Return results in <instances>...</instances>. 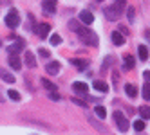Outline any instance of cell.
I'll list each match as a JSON object with an SVG mask.
<instances>
[{
  "mask_svg": "<svg viewBox=\"0 0 150 135\" xmlns=\"http://www.w3.org/2000/svg\"><path fill=\"white\" fill-rule=\"evenodd\" d=\"M78 36L81 38V41L85 45H91V47H96L98 45V36H96V33L94 31H91V29H80L78 31Z\"/></svg>",
  "mask_w": 150,
  "mask_h": 135,
  "instance_id": "cell-1",
  "label": "cell"
},
{
  "mask_svg": "<svg viewBox=\"0 0 150 135\" xmlns=\"http://www.w3.org/2000/svg\"><path fill=\"white\" fill-rule=\"evenodd\" d=\"M6 25L9 29H16L20 25V16H18V11L16 9H11L7 15H6Z\"/></svg>",
  "mask_w": 150,
  "mask_h": 135,
  "instance_id": "cell-2",
  "label": "cell"
},
{
  "mask_svg": "<svg viewBox=\"0 0 150 135\" xmlns=\"http://www.w3.org/2000/svg\"><path fill=\"white\" fill-rule=\"evenodd\" d=\"M112 117H114V121H116V124H117V128H120V132H127V130H128V119L123 115L120 110H116Z\"/></svg>",
  "mask_w": 150,
  "mask_h": 135,
  "instance_id": "cell-3",
  "label": "cell"
},
{
  "mask_svg": "<svg viewBox=\"0 0 150 135\" xmlns=\"http://www.w3.org/2000/svg\"><path fill=\"white\" fill-rule=\"evenodd\" d=\"M103 15L107 16V20L114 22V20H117V18L121 16V11H120V9H116V7L112 6V7H105V9H103Z\"/></svg>",
  "mask_w": 150,
  "mask_h": 135,
  "instance_id": "cell-4",
  "label": "cell"
},
{
  "mask_svg": "<svg viewBox=\"0 0 150 135\" xmlns=\"http://www.w3.org/2000/svg\"><path fill=\"white\" fill-rule=\"evenodd\" d=\"M72 90L76 92V94H80V96H87V90H89V87H87V83L74 81V83H72Z\"/></svg>",
  "mask_w": 150,
  "mask_h": 135,
  "instance_id": "cell-5",
  "label": "cell"
},
{
  "mask_svg": "<svg viewBox=\"0 0 150 135\" xmlns=\"http://www.w3.org/2000/svg\"><path fill=\"white\" fill-rule=\"evenodd\" d=\"M42 9L49 15H54L56 13V0H44L42 2Z\"/></svg>",
  "mask_w": 150,
  "mask_h": 135,
  "instance_id": "cell-6",
  "label": "cell"
},
{
  "mask_svg": "<svg viewBox=\"0 0 150 135\" xmlns=\"http://www.w3.org/2000/svg\"><path fill=\"white\" fill-rule=\"evenodd\" d=\"M71 65H74L78 70H85L89 67V59H83V58H72L71 59Z\"/></svg>",
  "mask_w": 150,
  "mask_h": 135,
  "instance_id": "cell-7",
  "label": "cell"
},
{
  "mask_svg": "<svg viewBox=\"0 0 150 135\" xmlns=\"http://www.w3.org/2000/svg\"><path fill=\"white\" fill-rule=\"evenodd\" d=\"M22 49H24V40H16L15 43H11V45L7 47L9 54H15V56H16V54H18V52H20Z\"/></svg>",
  "mask_w": 150,
  "mask_h": 135,
  "instance_id": "cell-8",
  "label": "cell"
},
{
  "mask_svg": "<svg viewBox=\"0 0 150 135\" xmlns=\"http://www.w3.org/2000/svg\"><path fill=\"white\" fill-rule=\"evenodd\" d=\"M80 22H83V24L91 25V24L94 22V15H92L91 11H87V9H83V11L80 13Z\"/></svg>",
  "mask_w": 150,
  "mask_h": 135,
  "instance_id": "cell-9",
  "label": "cell"
},
{
  "mask_svg": "<svg viewBox=\"0 0 150 135\" xmlns=\"http://www.w3.org/2000/svg\"><path fill=\"white\" fill-rule=\"evenodd\" d=\"M49 31H51V25H49V24H40V25L36 27V34L44 40V38L49 36Z\"/></svg>",
  "mask_w": 150,
  "mask_h": 135,
  "instance_id": "cell-10",
  "label": "cell"
},
{
  "mask_svg": "<svg viewBox=\"0 0 150 135\" xmlns=\"http://www.w3.org/2000/svg\"><path fill=\"white\" fill-rule=\"evenodd\" d=\"M45 70H47V74L56 76L60 72V63H58V61H49V63L45 65Z\"/></svg>",
  "mask_w": 150,
  "mask_h": 135,
  "instance_id": "cell-11",
  "label": "cell"
},
{
  "mask_svg": "<svg viewBox=\"0 0 150 135\" xmlns=\"http://www.w3.org/2000/svg\"><path fill=\"white\" fill-rule=\"evenodd\" d=\"M110 40H112L114 45H123V43H125V36H123L121 33H117V31H112Z\"/></svg>",
  "mask_w": 150,
  "mask_h": 135,
  "instance_id": "cell-12",
  "label": "cell"
},
{
  "mask_svg": "<svg viewBox=\"0 0 150 135\" xmlns=\"http://www.w3.org/2000/svg\"><path fill=\"white\" fill-rule=\"evenodd\" d=\"M134 65H136L134 56H132V54H127V56L123 58V69H125V70H130V69H134Z\"/></svg>",
  "mask_w": 150,
  "mask_h": 135,
  "instance_id": "cell-13",
  "label": "cell"
},
{
  "mask_svg": "<svg viewBox=\"0 0 150 135\" xmlns=\"http://www.w3.org/2000/svg\"><path fill=\"white\" fill-rule=\"evenodd\" d=\"M92 87L98 90V92H101V94H107V92H109V85H107L105 81H100V79H96L92 83Z\"/></svg>",
  "mask_w": 150,
  "mask_h": 135,
  "instance_id": "cell-14",
  "label": "cell"
},
{
  "mask_svg": "<svg viewBox=\"0 0 150 135\" xmlns=\"http://www.w3.org/2000/svg\"><path fill=\"white\" fill-rule=\"evenodd\" d=\"M24 59H25V65H27L29 69H35V67H36V59H35V54L31 52V50H27V52H25Z\"/></svg>",
  "mask_w": 150,
  "mask_h": 135,
  "instance_id": "cell-15",
  "label": "cell"
},
{
  "mask_svg": "<svg viewBox=\"0 0 150 135\" xmlns=\"http://www.w3.org/2000/svg\"><path fill=\"white\" fill-rule=\"evenodd\" d=\"M9 65H11V69H15V70H20V67H22V61H20L18 56L9 54Z\"/></svg>",
  "mask_w": 150,
  "mask_h": 135,
  "instance_id": "cell-16",
  "label": "cell"
},
{
  "mask_svg": "<svg viewBox=\"0 0 150 135\" xmlns=\"http://www.w3.org/2000/svg\"><path fill=\"white\" fill-rule=\"evenodd\" d=\"M137 54H139V59H143V61H146L148 59V56H150V52H148V47L143 43V45H139L137 47Z\"/></svg>",
  "mask_w": 150,
  "mask_h": 135,
  "instance_id": "cell-17",
  "label": "cell"
},
{
  "mask_svg": "<svg viewBox=\"0 0 150 135\" xmlns=\"http://www.w3.org/2000/svg\"><path fill=\"white\" fill-rule=\"evenodd\" d=\"M89 121H91V124H92V126H94L96 130H98L100 133H107V128L103 126V124H101V122H98V121H96L94 117H89Z\"/></svg>",
  "mask_w": 150,
  "mask_h": 135,
  "instance_id": "cell-18",
  "label": "cell"
},
{
  "mask_svg": "<svg viewBox=\"0 0 150 135\" xmlns=\"http://www.w3.org/2000/svg\"><path fill=\"white\" fill-rule=\"evenodd\" d=\"M0 78H2L6 83H15V76H13V74H9L7 70H0Z\"/></svg>",
  "mask_w": 150,
  "mask_h": 135,
  "instance_id": "cell-19",
  "label": "cell"
},
{
  "mask_svg": "<svg viewBox=\"0 0 150 135\" xmlns=\"http://www.w3.org/2000/svg\"><path fill=\"white\" fill-rule=\"evenodd\" d=\"M125 94H127L128 97H136L137 90H136V87H134V85H130V83H128V85H125Z\"/></svg>",
  "mask_w": 150,
  "mask_h": 135,
  "instance_id": "cell-20",
  "label": "cell"
},
{
  "mask_svg": "<svg viewBox=\"0 0 150 135\" xmlns=\"http://www.w3.org/2000/svg\"><path fill=\"white\" fill-rule=\"evenodd\" d=\"M42 85H44V88H47L49 92H56L58 90V87L54 85V83H51L49 79H42Z\"/></svg>",
  "mask_w": 150,
  "mask_h": 135,
  "instance_id": "cell-21",
  "label": "cell"
},
{
  "mask_svg": "<svg viewBox=\"0 0 150 135\" xmlns=\"http://www.w3.org/2000/svg\"><path fill=\"white\" fill-rule=\"evenodd\" d=\"M139 115L143 117V121L150 119V108L148 106H141V108H139Z\"/></svg>",
  "mask_w": 150,
  "mask_h": 135,
  "instance_id": "cell-22",
  "label": "cell"
},
{
  "mask_svg": "<svg viewBox=\"0 0 150 135\" xmlns=\"http://www.w3.org/2000/svg\"><path fill=\"white\" fill-rule=\"evenodd\" d=\"M94 113H96V115H98L100 119H105V115H107V110H105L103 106H100V105H98V106L94 108Z\"/></svg>",
  "mask_w": 150,
  "mask_h": 135,
  "instance_id": "cell-23",
  "label": "cell"
},
{
  "mask_svg": "<svg viewBox=\"0 0 150 135\" xmlns=\"http://www.w3.org/2000/svg\"><path fill=\"white\" fill-rule=\"evenodd\" d=\"M134 130H136V132H143V130H145V121H143V119H141V121H136V122H134Z\"/></svg>",
  "mask_w": 150,
  "mask_h": 135,
  "instance_id": "cell-24",
  "label": "cell"
},
{
  "mask_svg": "<svg viewBox=\"0 0 150 135\" xmlns=\"http://www.w3.org/2000/svg\"><path fill=\"white\" fill-rule=\"evenodd\" d=\"M143 97L146 101H150V85H148V83H145V85H143Z\"/></svg>",
  "mask_w": 150,
  "mask_h": 135,
  "instance_id": "cell-25",
  "label": "cell"
},
{
  "mask_svg": "<svg viewBox=\"0 0 150 135\" xmlns=\"http://www.w3.org/2000/svg\"><path fill=\"white\" fill-rule=\"evenodd\" d=\"M62 43V36L60 34H52L51 36V45H60Z\"/></svg>",
  "mask_w": 150,
  "mask_h": 135,
  "instance_id": "cell-26",
  "label": "cell"
},
{
  "mask_svg": "<svg viewBox=\"0 0 150 135\" xmlns=\"http://www.w3.org/2000/svg\"><path fill=\"white\" fill-rule=\"evenodd\" d=\"M7 96H9V97H11L13 101H20V94H18V92H16V90H13V88H11V90H9V92H7Z\"/></svg>",
  "mask_w": 150,
  "mask_h": 135,
  "instance_id": "cell-27",
  "label": "cell"
},
{
  "mask_svg": "<svg viewBox=\"0 0 150 135\" xmlns=\"http://www.w3.org/2000/svg\"><path fill=\"white\" fill-rule=\"evenodd\" d=\"M69 27H71V29H74V33H76V34H78V31L81 29V27H80V24H78V22H74V20H71V22H69Z\"/></svg>",
  "mask_w": 150,
  "mask_h": 135,
  "instance_id": "cell-28",
  "label": "cell"
},
{
  "mask_svg": "<svg viewBox=\"0 0 150 135\" xmlns=\"http://www.w3.org/2000/svg\"><path fill=\"white\" fill-rule=\"evenodd\" d=\"M114 7L120 9V11H123V9H125V0H116V2H114Z\"/></svg>",
  "mask_w": 150,
  "mask_h": 135,
  "instance_id": "cell-29",
  "label": "cell"
},
{
  "mask_svg": "<svg viewBox=\"0 0 150 135\" xmlns=\"http://www.w3.org/2000/svg\"><path fill=\"white\" fill-rule=\"evenodd\" d=\"M127 18L134 22V7H127Z\"/></svg>",
  "mask_w": 150,
  "mask_h": 135,
  "instance_id": "cell-30",
  "label": "cell"
},
{
  "mask_svg": "<svg viewBox=\"0 0 150 135\" xmlns=\"http://www.w3.org/2000/svg\"><path fill=\"white\" fill-rule=\"evenodd\" d=\"M38 54H40L42 58H49V56H51V52H49L47 49H44V47H42V49H38Z\"/></svg>",
  "mask_w": 150,
  "mask_h": 135,
  "instance_id": "cell-31",
  "label": "cell"
},
{
  "mask_svg": "<svg viewBox=\"0 0 150 135\" xmlns=\"http://www.w3.org/2000/svg\"><path fill=\"white\" fill-rule=\"evenodd\" d=\"M49 99H52V101H60L62 96L58 94V92H51V94H49Z\"/></svg>",
  "mask_w": 150,
  "mask_h": 135,
  "instance_id": "cell-32",
  "label": "cell"
},
{
  "mask_svg": "<svg viewBox=\"0 0 150 135\" xmlns=\"http://www.w3.org/2000/svg\"><path fill=\"white\" fill-rule=\"evenodd\" d=\"M117 33H121L123 36H127V34H130V31H128L125 25H120V29H117Z\"/></svg>",
  "mask_w": 150,
  "mask_h": 135,
  "instance_id": "cell-33",
  "label": "cell"
},
{
  "mask_svg": "<svg viewBox=\"0 0 150 135\" xmlns=\"http://www.w3.org/2000/svg\"><path fill=\"white\" fill-rule=\"evenodd\" d=\"M110 63H112V58H110V56H107V58H105V63H103V70H105L107 67H109Z\"/></svg>",
  "mask_w": 150,
  "mask_h": 135,
  "instance_id": "cell-34",
  "label": "cell"
},
{
  "mask_svg": "<svg viewBox=\"0 0 150 135\" xmlns=\"http://www.w3.org/2000/svg\"><path fill=\"white\" fill-rule=\"evenodd\" d=\"M72 103H76V105H78V106H87V103H83L81 99H76V97H74V99H72Z\"/></svg>",
  "mask_w": 150,
  "mask_h": 135,
  "instance_id": "cell-35",
  "label": "cell"
},
{
  "mask_svg": "<svg viewBox=\"0 0 150 135\" xmlns=\"http://www.w3.org/2000/svg\"><path fill=\"white\" fill-rule=\"evenodd\" d=\"M143 78H145V81L150 85V70H145V72H143Z\"/></svg>",
  "mask_w": 150,
  "mask_h": 135,
  "instance_id": "cell-36",
  "label": "cell"
},
{
  "mask_svg": "<svg viewBox=\"0 0 150 135\" xmlns=\"http://www.w3.org/2000/svg\"><path fill=\"white\" fill-rule=\"evenodd\" d=\"M98 2H103V0H98Z\"/></svg>",
  "mask_w": 150,
  "mask_h": 135,
  "instance_id": "cell-37",
  "label": "cell"
}]
</instances>
